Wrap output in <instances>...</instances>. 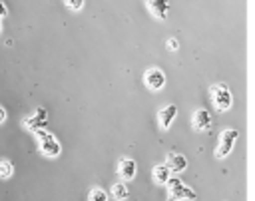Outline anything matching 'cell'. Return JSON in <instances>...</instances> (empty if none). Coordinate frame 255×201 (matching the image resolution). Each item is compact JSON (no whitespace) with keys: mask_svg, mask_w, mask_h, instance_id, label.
<instances>
[{"mask_svg":"<svg viewBox=\"0 0 255 201\" xmlns=\"http://www.w3.org/2000/svg\"><path fill=\"white\" fill-rule=\"evenodd\" d=\"M175 115H177V107H175L173 103H171V105H165L163 109H159L157 119H159L161 129H169V125H171V121L175 119Z\"/></svg>","mask_w":255,"mask_h":201,"instance_id":"9","label":"cell"},{"mask_svg":"<svg viewBox=\"0 0 255 201\" xmlns=\"http://www.w3.org/2000/svg\"><path fill=\"white\" fill-rule=\"evenodd\" d=\"M147 8L155 18L165 20L167 18V10H169V2L167 0H147Z\"/></svg>","mask_w":255,"mask_h":201,"instance_id":"8","label":"cell"},{"mask_svg":"<svg viewBox=\"0 0 255 201\" xmlns=\"http://www.w3.org/2000/svg\"><path fill=\"white\" fill-rule=\"evenodd\" d=\"M167 50H171V52H173V50H177V40H173V38H171V40L167 42Z\"/></svg>","mask_w":255,"mask_h":201,"instance_id":"17","label":"cell"},{"mask_svg":"<svg viewBox=\"0 0 255 201\" xmlns=\"http://www.w3.org/2000/svg\"><path fill=\"white\" fill-rule=\"evenodd\" d=\"M24 123L28 125V129L44 127V125H46V113H44V109H38V111H36V115H34V117H30V119H26Z\"/></svg>","mask_w":255,"mask_h":201,"instance_id":"12","label":"cell"},{"mask_svg":"<svg viewBox=\"0 0 255 201\" xmlns=\"http://www.w3.org/2000/svg\"><path fill=\"white\" fill-rule=\"evenodd\" d=\"M209 94H211V100H213V105L217 111H227L231 107V92L227 88V84H213L209 88Z\"/></svg>","mask_w":255,"mask_h":201,"instance_id":"1","label":"cell"},{"mask_svg":"<svg viewBox=\"0 0 255 201\" xmlns=\"http://www.w3.org/2000/svg\"><path fill=\"white\" fill-rule=\"evenodd\" d=\"M151 173H153V181H155L157 185H165V181L169 179V173H171V171L167 169V165H155Z\"/></svg>","mask_w":255,"mask_h":201,"instance_id":"11","label":"cell"},{"mask_svg":"<svg viewBox=\"0 0 255 201\" xmlns=\"http://www.w3.org/2000/svg\"><path fill=\"white\" fill-rule=\"evenodd\" d=\"M193 127L197 129V131H203V129H209V125H211V115H209V111L207 109H197L195 113H193Z\"/></svg>","mask_w":255,"mask_h":201,"instance_id":"10","label":"cell"},{"mask_svg":"<svg viewBox=\"0 0 255 201\" xmlns=\"http://www.w3.org/2000/svg\"><path fill=\"white\" fill-rule=\"evenodd\" d=\"M165 165L171 173H179L187 167V159L181 155V153H175V151H169L167 157H165Z\"/></svg>","mask_w":255,"mask_h":201,"instance_id":"6","label":"cell"},{"mask_svg":"<svg viewBox=\"0 0 255 201\" xmlns=\"http://www.w3.org/2000/svg\"><path fill=\"white\" fill-rule=\"evenodd\" d=\"M118 175L122 179H133L135 177V161L129 159V157L120 159V163H118Z\"/></svg>","mask_w":255,"mask_h":201,"instance_id":"7","label":"cell"},{"mask_svg":"<svg viewBox=\"0 0 255 201\" xmlns=\"http://www.w3.org/2000/svg\"><path fill=\"white\" fill-rule=\"evenodd\" d=\"M38 139H40V151L48 157H56L60 153V143L56 141V137L48 131H38Z\"/></svg>","mask_w":255,"mask_h":201,"instance_id":"4","label":"cell"},{"mask_svg":"<svg viewBox=\"0 0 255 201\" xmlns=\"http://www.w3.org/2000/svg\"><path fill=\"white\" fill-rule=\"evenodd\" d=\"M143 82H145V86H147L149 90L157 92V90H161V88L165 86V74H163L159 68H149V70L143 74Z\"/></svg>","mask_w":255,"mask_h":201,"instance_id":"5","label":"cell"},{"mask_svg":"<svg viewBox=\"0 0 255 201\" xmlns=\"http://www.w3.org/2000/svg\"><path fill=\"white\" fill-rule=\"evenodd\" d=\"M112 195H114V199H118V201L128 199V195H129L128 185H126V183H114V185H112Z\"/></svg>","mask_w":255,"mask_h":201,"instance_id":"13","label":"cell"},{"mask_svg":"<svg viewBox=\"0 0 255 201\" xmlns=\"http://www.w3.org/2000/svg\"><path fill=\"white\" fill-rule=\"evenodd\" d=\"M167 191H169V199L167 201H179V199H195V191L191 187H183L181 181L177 177H171L165 181Z\"/></svg>","mask_w":255,"mask_h":201,"instance_id":"3","label":"cell"},{"mask_svg":"<svg viewBox=\"0 0 255 201\" xmlns=\"http://www.w3.org/2000/svg\"><path fill=\"white\" fill-rule=\"evenodd\" d=\"M0 32H2V24H0Z\"/></svg>","mask_w":255,"mask_h":201,"instance_id":"20","label":"cell"},{"mask_svg":"<svg viewBox=\"0 0 255 201\" xmlns=\"http://www.w3.org/2000/svg\"><path fill=\"white\" fill-rule=\"evenodd\" d=\"M66 6L70 10H80L84 6V0H66Z\"/></svg>","mask_w":255,"mask_h":201,"instance_id":"16","label":"cell"},{"mask_svg":"<svg viewBox=\"0 0 255 201\" xmlns=\"http://www.w3.org/2000/svg\"><path fill=\"white\" fill-rule=\"evenodd\" d=\"M88 201H108V195H106V191H104V189H100V187H94V189L90 191V197H88Z\"/></svg>","mask_w":255,"mask_h":201,"instance_id":"15","label":"cell"},{"mask_svg":"<svg viewBox=\"0 0 255 201\" xmlns=\"http://www.w3.org/2000/svg\"><path fill=\"white\" fill-rule=\"evenodd\" d=\"M6 14H8V8H6V6H4V4L0 2V20H2V18H4Z\"/></svg>","mask_w":255,"mask_h":201,"instance_id":"18","label":"cell"},{"mask_svg":"<svg viewBox=\"0 0 255 201\" xmlns=\"http://www.w3.org/2000/svg\"><path fill=\"white\" fill-rule=\"evenodd\" d=\"M12 171H14V165L6 159H0V179H8L12 175Z\"/></svg>","mask_w":255,"mask_h":201,"instance_id":"14","label":"cell"},{"mask_svg":"<svg viewBox=\"0 0 255 201\" xmlns=\"http://www.w3.org/2000/svg\"><path fill=\"white\" fill-rule=\"evenodd\" d=\"M4 119H6V109L0 105V121H4Z\"/></svg>","mask_w":255,"mask_h":201,"instance_id":"19","label":"cell"},{"mask_svg":"<svg viewBox=\"0 0 255 201\" xmlns=\"http://www.w3.org/2000/svg\"><path fill=\"white\" fill-rule=\"evenodd\" d=\"M237 137H239V131H237V129H233V127L223 129L221 135H219V145H217V149H215V157H217V159L227 157V155L231 153V149H233Z\"/></svg>","mask_w":255,"mask_h":201,"instance_id":"2","label":"cell"}]
</instances>
